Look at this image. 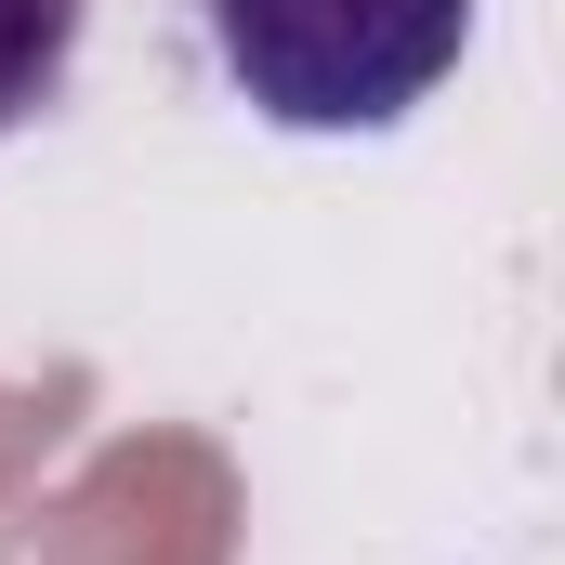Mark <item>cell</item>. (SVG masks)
<instances>
[{
  "label": "cell",
  "mask_w": 565,
  "mask_h": 565,
  "mask_svg": "<svg viewBox=\"0 0 565 565\" xmlns=\"http://www.w3.org/2000/svg\"><path fill=\"white\" fill-rule=\"evenodd\" d=\"M211 66L277 132H395L473 53V0H198Z\"/></svg>",
  "instance_id": "obj_1"
},
{
  "label": "cell",
  "mask_w": 565,
  "mask_h": 565,
  "mask_svg": "<svg viewBox=\"0 0 565 565\" xmlns=\"http://www.w3.org/2000/svg\"><path fill=\"white\" fill-rule=\"evenodd\" d=\"M79 26H93V0H0V132H26V119L66 93Z\"/></svg>",
  "instance_id": "obj_2"
}]
</instances>
